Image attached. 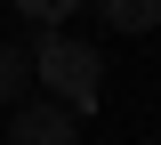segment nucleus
Segmentation results:
<instances>
[{"instance_id":"f257e3e1","label":"nucleus","mask_w":161,"mask_h":145,"mask_svg":"<svg viewBox=\"0 0 161 145\" xmlns=\"http://www.w3.org/2000/svg\"><path fill=\"white\" fill-rule=\"evenodd\" d=\"M40 81L57 89L73 113H97V81H105V64H97V48H80V41H64V32H48V41H40Z\"/></svg>"},{"instance_id":"f03ea898","label":"nucleus","mask_w":161,"mask_h":145,"mask_svg":"<svg viewBox=\"0 0 161 145\" xmlns=\"http://www.w3.org/2000/svg\"><path fill=\"white\" fill-rule=\"evenodd\" d=\"M8 145H80V113L73 105H32V97H16L8 105Z\"/></svg>"},{"instance_id":"7ed1b4c3","label":"nucleus","mask_w":161,"mask_h":145,"mask_svg":"<svg viewBox=\"0 0 161 145\" xmlns=\"http://www.w3.org/2000/svg\"><path fill=\"white\" fill-rule=\"evenodd\" d=\"M97 8H105L113 32H153L161 24V0H97Z\"/></svg>"},{"instance_id":"20e7f679","label":"nucleus","mask_w":161,"mask_h":145,"mask_svg":"<svg viewBox=\"0 0 161 145\" xmlns=\"http://www.w3.org/2000/svg\"><path fill=\"white\" fill-rule=\"evenodd\" d=\"M16 97H24V57H16L8 41H0V113H8Z\"/></svg>"},{"instance_id":"39448f33","label":"nucleus","mask_w":161,"mask_h":145,"mask_svg":"<svg viewBox=\"0 0 161 145\" xmlns=\"http://www.w3.org/2000/svg\"><path fill=\"white\" fill-rule=\"evenodd\" d=\"M80 0H16V16H32V24H57V16H73Z\"/></svg>"}]
</instances>
